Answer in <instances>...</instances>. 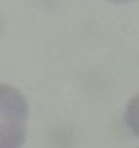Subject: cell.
<instances>
[{
  "instance_id": "3",
  "label": "cell",
  "mask_w": 139,
  "mask_h": 148,
  "mask_svg": "<svg viewBox=\"0 0 139 148\" xmlns=\"http://www.w3.org/2000/svg\"><path fill=\"white\" fill-rule=\"evenodd\" d=\"M112 3H129V2H135V0H108Z\"/></svg>"
},
{
  "instance_id": "1",
  "label": "cell",
  "mask_w": 139,
  "mask_h": 148,
  "mask_svg": "<svg viewBox=\"0 0 139 148\" xmlns=\"http://www.w3.org/2000/svg\"><path fill=\"white\" fill-rule=\"evenodd\" d=\"M29 105L20 90L0 84V148H21L27 133Z\"/></svg>"
},
{
  "instance_id": "2",
  "label": "cell",
  "mask_w": 139,
  "mask_h": 148,
  "mask_svg": "<svg viewBox=\"0 0 139 148\" xmlns=\"http://www.w3.org/2000/svg\"><path fill=\"white\" fill-rule=\"evenodd\" d=\"M124 121L130 132L139 138V94L129 100L124 112Z\"/></svg>"
}]
</instances>
